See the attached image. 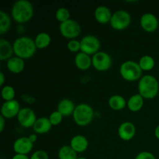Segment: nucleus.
Here are the masks:
<instances>
[{
    "instance_id": "25",
    "label": "nucleus",
    "mask_w": 159,
    "mask_h": 159,
    "mask_svg": "<svg viewBox=\"0 0 159 159\" xmlns=\"http://www.w3.org/2000/svg\"><path fill=\"white\" fill-rule=\"evenodd\" d=\"M59 159H77V152L70 145H64L58 151Z\"/></svg>"
},
{
    "instance_id": "24",
    "label": "nucleus",
    "mask_w": 159,
    "mask_h": 159,
    "mask_svg": "<svg viewBox=\"0 0 159 159\" xmlns=\"http://www.w3.org/2000/svg\"><path fill=\"white\" fill-rule=\"evenodd\" d=\"M51 36L48 33L45 32H41L38 34L34 39V42H35L37 48H39V49H43V48L48 47L51 43Z\"/></svg>"
},
{
    "instance_id": "5",
    "label": "nucleus",
    "mask_w": 159,
    "mask_h": 159,
    "mask_svg": "<svg viewBox=\"0 0 159 159\" xmlns=\"http://www.w3.org/2000/svg\"><path fill=\"white\" fill-rule=\"evenodd\" d=\"M142 69L140 67L139 64L134 61H126L120 68V73L124 79L128 82L141 79L142 77Z\"/></svg>"
},
{
    "instance_id": "1",
    "label": "nucleus",
    "mask_w": 159,
    "mask_h": 159,
    "mask_svg": "<svg viewBox=\"0 0 159 159\" xmlns=\"http://www.w3.org/2000/svg\"><path fill=\"white\" fill-rule=\"evenodd\" d=\"M34 6L28 0H17L12 5L11 9L12 17L19 23H26L33 18Z\"/></svg>"
},
{
    "instance_id": "20",
    "label": "nucleus",
    "mask_w": 159,
    "mask_h": 159,
    "mask_svg": "<svg viewBox=\"0 0 159 159\" xmlns=\"http://www.w3.org/2000/svg\"><path fill=\"white\" fill-rule=\"evenodd\" d=\"M75 107L72 100L69 99H63L58 102L57 111L63 116H68L73 115Z\"/></svg>"
},
{
    "instance_id": "22",
    "label": "nucleus",
    "mask_w": 159,
    "mask_h": 159,
    "mask_svg": "<svg viewBox=\"0 0 159 159\" xmlns=\"http://www.w3.org/2000/svg\"><path fill=\"white\" fill-rule=\"evenodd\" d=\"M144 106V98L138 93L130 96L127 102V107L130 111L138 112Z\"/></svg>"
},
{
    "instance_id": "23",
    "label": "nucleus",
    "mask_w": 159,
    "mask_h": 159,
    "mask_svg": "<svg viewBox=\"0 0 159 159\" xmlns=\"http://www.w3.org/2000/svg\"><path fill=\"white\" fill-rule=\"evenodd\" d=\"M108 104L110 108L113 110H121L127 106L125 98L120 95H113L109 99Z\"/></svg>"
},
{
    "instance_id": "12",
    "label": "nucleus",
    "mask_w": 159,
    "mask_h": 159,
    "mask_svg": "<svg viewBox=\"0 0 159 159\" xmlns=\"http://www.w3.org/2000/svg\"><path fill=\"white\" fill-rule=\"evenodd\" d=\"M21 110L19 102L16 99L11 101H5L1 107V115L6 119H12L17 116Z\"/></svg>"
},
{
    "instance_id": "32",
    "label": "nucleus",
    "mask_w": 159,
    "mask_h": 159,
    "mask_svg": "<svg viewBox=\"0 0 159 159\" xmlns=\"http://www.w3.org/2000/svg\"><path fill=\"white\" fill-rule=\"evenodd\" d=\"M30 159H49V156L45 151L37 150L31 155Z\"/></svg>"
},
{
    "instance_id": "26",
    "label": "nucleus",
    "mask_w": 159,
    "mask_h": 159,
    "mask_svg": "<svg viewBox=\"0 0 159 159\" xmlns=\"http://www.w3.org/2000/svg\"><path fill=\"white\" fill-rule=\"evenodd\" d=\"M11 26V18L7 12L5 11H0V34H6L9 31Z\"/></svg>"
},
{
    "instance_id": "11",
    "label": "nucleus",
    "mask_w": 159,
    "mask_h": 159,
    "mask_svg": "<svg viewBox=\"0 0 159 159\" xmlns=\"http://www.w3.org/2000/svg\"><path fill=\"white\" fill-rule=\"evenodd\" d=\"M140 24L146 32L153 33L158 29L159 23L155 15L151 12H145L141 16Z\"/></svg>"
},
{
    "instance_id": "38",
    "label": "nucleus",
    "mask_w": 159,
    "mask_h": 159,
    "mask_svg": "<svg viewBox=\"0 0 159 159\" xmlns=\"http://www.w3.org/2000/svg\"><path fill=\"white\" fill-rule=\"evenodd\" d=\"M155 137H156L157 139L159 140V125L157 126L156 128H155Z\"/></svg>"
},
{
    "instance_id": "15",
    "label": "nucleus",
    "mask_w": 159,
    "mask_h": 159,
    "mask_svg": "<svg viewBox=\"0 0 159 159\" xmlns=\"http://www.w3.org/2000/svg\"><path fill=\"white\" fill-rule=\"evenodd\" d=\"M70 146L77 153H82L87 150L89 147V141L85 136L81 134L75 135L70 141Z\"/></svg>"
},
{
    "instance_id": "2",
    "label": "nucleus",
    "mask_w": 159,
    "mask_h": 159,
    "mask_svg": "<svg viewBox=\"0 0 159 159\" xmlns=\"http://www.w3.org/2000/svg\"><path fill=\"white\" fill-rule=\"evenodd\" d=\"M12 45H13V51L16 56L23 60L32 57L37 51V46L34 40L26 36H23L16 38Z\"/></svg>"
},
{
    "instance_id": "36",
    "label": "nucleus",
    "mask_w": 159,
    "mask_h": 159,
    "mask_svg": "<svg viewBox=\"0 0 159 159\" xmlns=\"http://www.w3.org/2000/svg\"><path fill=\"white\" fill-rule=\"evenodd\" d=\"M28 138H30V141H32V142L34 143V144L36 142V141H37V134H30L29 137H28Z\"/></svg>"
},
{
    "instance_id": "6",
    "label": "nucleus",
    "mask_w": 159,
    "mask_h": 159,
    "mask_svg": "<svg viewBox=\"0 0 159 159\" xmlns=\"http://www.w3.org/2000/svg\"><path fill=\"white\" fill-rule=\"evenodd\" d=\"M131 22V16L127 11L117 10L113 12L110 20V25L116 30H122L128 27Z\"/></svg>"
},
{
    "instance_id": "19",
    "label": "nucleus",
    "mask_w": 159,
    "mask_h": 159,
    "mask_svg": "<svg viewBox=\"0 0 159 159\" xmlns=\"http://www.w3.org/2000/svg\"><path fill=\"white\" fill-rule=\"evenodd\" d=\"M6 66L9 71L18 74L23 71L25 68L24 60L17 56H12L6 61Z\"/></svg>"
},
{
    "instance_id": "7",
    "label": "nucleus",
    "mask_w": 159,
    "mask_h": 159,
    "mask_svg": "<svg viewBox=\"0 0 159 159\" xmlns=\"http://www.w3.org/2000/svg\"><path fill=\"white\" fill-rule=\"evenodd\" d=\"M59 30L64 37L73 40L80 35L82 28L77 21L70 19L68 21L61 23L59 26Z\"/></svg>"
},
{
    "instance_id": "30",
    "label": "nucleus",
    "mask_w": 159,
    "mask_h": 159,
    "mask_svg": "<svg viewBox=\"0 0 159 159\" xmlns=\"http://www.w3.org/2000/svg\"><path fill=\"white\" fill-rule=\"evenodd\" d=\"M48 118H49L50 122L51 123L52 126H57L59 125L61 123L62 119H63V116L57 110H56V111L52 112L50 114Z\"/></svg>"
},
{
    "instance_id": "9",
    "label": "nucleus",
    "mask_w": 159,
    "mask_h": 159,
    "mask_svg": "<svg viewBox=\"0 0 159 159\" xmlns=\"http://www.w3.org/2000/svg\"><path fill=\"white\" fill-rule=\"evenodd\" d=\"M92 63L97 71H104L110 69L112 66L113 60L111 56L104 51H99L92 57Z\"/></svg>"
},
{
    "instance_id": "8",
    "label": "nucleus",
    "mask_w": 159,
    "mask_h": 159,
    "mask_svg": "<svg viewBox=\"0 0 159 159\" xmlns=\"http://www.w3.org/2000/svg\"><path fill=\"white\" fill-rule=\"evenodd\" d=\"M81 51L89 55H94L99 52L101 43L99 38L94 35H86L80 40Z\"/></svg>"
},
{
    "instance_id": "40",
    "label": "nucleus",
    "mask_w": 159,
    "mask_h": 159,
    "mask_svg": "<svg viewBox=\"0 0 159 159\" xmlns=\"http://www.w3.org/2000/svg\"><path fill=\"white\" fill-rule=\"evenodd\" d=\"M158 95H159V93H158Z\"/></svg>"
},
{
    "instance_id": "16",
    "label": "nucleus",
    "mask_w": 159,
    "mask_h": 159,
    "mask_svg": "<svg viewBox=\"0 0 159 159\" xmlns=\"http://www.w3.org/2000/svg\"><path fill=\"white\" fill-rule=\"evenodd\" d=\"M111 11L108 7L105 6H99L96 9L94 12V16L96 21L99 23H110L112 18Z\"/></svg>"
},
{
    "instance_id": "17",
    "label": "nucleus",
    "mask_w": 159,
    "mask_h": 159,
    "mask_svg": "<svg viewBox=\"0 0 159 159\" xmlns=\"http://www.w3.org/2000/svg\"><path fill=\"white\" fill-rule=\"evenodd\" d=\"M52 127V124L50 122L48 117L42 116V117L37 118L34 124L33 129L36 134H43L48 133Z\"/></svg>"
},
{
    "instance_id": "28",
    "label": "nucleus",
    "mask_w": 159,
    "mask_h": 159,
    "mask_svg": "<svg viewBox=\"0 0 159 159\" xmlns=\"http://www.w3.org/2000/svg\"><path fill=\"white\" fill-rule=\"evenodd\" d=\"M2 97L5 101L13 100L15 98V89L11 85H5L2 88Z\"/></svg>"
},
{
    "instance_id": "18",
    "label": "nucleus",
    "mask_w": 159,
    "mask_h": 159,
    "mask_svg": "<svg viewBox=\"0 0 159 159\" xmlns=\"http://www.w3.org/2000/svg\"><path fill=\"white\" fill-rule=\"evenodd\" d=\"M75 64L79 69L85 71V70H88L91 67V65H93L92 57L89 54L80 51L75 57Z\"/></svg>"
},
{
    "instance_id": "34",
    "label": "nucleus",
    "mask_w": 159,
    "mask_h": 159,
    "mask_svg": "<svg viewBox=\"0 0 159 159\" xmlns=\"http://www.w3.org/2000/svg\"><path fill=\"white\" fill-rule=\"evenodd\" d=\"M12 159H30L26 155H21V154H16L12 156Z\"/></svg>"
},
{
    "instance_id": "4",
    "label": "nucleus",
    "mask_w": 159,
    "mask_h": 159,
    "mask_svg": "<svg viewBox=\"0 0 159 159\" xmlns=\"http://www.w3.org/2000/svg\"><path fill=\"white\" fill-rule=\"evenodd\" d=\"M73 120L77 125L85 127L92 122L94 116V110L87 103H80L77 105L73 113Z\"/></svg>"
},
{
    "instance_id": "27",
    "label": "nucleus",
    "mask_w": 159,
    "mask_h": 159,
    "mask_svg": "<svg viewBox=\"0 0 159 159\" xmlns=\"http://www.w3.org/2000/svg\"><path fill=\"white\" fill-rule=\"evenodd\" d=\"M138 64L142 71H151L155 67V61L152 56L144 55L140 58Z\"/></svg>"
},
{
    "instance_id": "29",
    "label": "nucleus",
    "mask_w": 159,
    "mask_h": 159,
    "mask_svg": "<svg viewBox=\"0 0 159 159\" xmlns=\"http://www.w3.org/2000/svg\"><path fill=\"white\" fill-rule=\"evenodd\" d=\"M70 14L69 10L68 9L65 7H61L56 11L55 16L56 19L58 20L59 22H61V23H64V22L68 21V20H70Z\"/></svg>"
},
{
    "instance_id": "31",
    "label": "nucleus",
    "mask_w": 159,
    "mask_h": 159,
    "mask_svg": "<svg viewBox=\"0 0 159 159\" xmlns=\"http://www.w3.org/2000/svg\"><path fill=\"white\" fill-rule=\"evenodd\" d=\"M67 48L71 52L77 53L81 51V43L80 41L75 40V39L70 40L67 43Z\"/></svg>"
},
{
    "instance_id": "39",
    "label": "nucleus",
    "mask_w": 159,
    "mask_h": 159,
    "mask_svg": "<svg viewBox=\"0 0 159 159\" xmlns=\"http://www.w3.org/2000/svg\"><path fill=\"white\" fill-rule=\"evenodd\" d=\"M77 159H87V158H84V157H78Z\"/></svg>"
},
{
    "instance_id": "14",
    "label": "nucleus",
    "mask_w": 159,
    "mask_h": 159,
    "mask_svg": "<svg viewBox=\"0 0 159 159\" xmlns=\"http://www.w3.org/2000/svg\"><path fill=\"white\" fill-rule=\"evenodd\" d=\"M117 133L120 139L124 141H130L136 134V127L134 124L129 121L122 123L118 127Z\"/></svg>"
},
{
    "instance_id": "10",
    "label": "nucleus",
    "mask_w": 159,
    "mask_h": 159,
    "mask_svg": "<svg viewBox=\"0 0 159 159\" xmlns=\"http://www.w3.org/2000/svg\"><path fill=\"white\" fill-rule=\"evenodd\" d=\"M17 120L20 123V125L26 128L34 127L37 116H36L35 112L30 107H24L22 108L17 115Z\"/></svg>"
},
{
    "instance_id": "37",
    "label": "nucleus",
    "mask_w": 159,
    "mask_h": 159,
    "mask_svg": "<svg viewBox=\"0 0 159 159\" xmlns=\"http://www.w3.org/2000/svg\"><path fill=\"white\" fill-rule=\"evenodd\" d=\"M5 82V75L2 71L0 72V85L3 87V84Z\"/></svg>"
},
{
    "instance_id": "13",
    "label": "nucleus",
    "mask_w": 159,
    "mask_h": 159,
    "mask_svg": "<svg viewBox=\"0 0 159 159\" xmlns=\"http://www.w3.org/2000/svg\"><path fill=\"white\" fill-rule=\"evenodd\" d=\"M34 148V143L28 137H21L14 141L13 150L16 154L27 155Z\"/></svg>"
},
{
    "instance_id": "33",
    "label": "nucleus",
    "mask_w": 159,
    "mask_h": 159,
    "mask_svg": "<svg viewBox=\"0 0 159 159\" xmlns=\"http://www.w3.org/2000/svg\"><path fill=\"white\" fill-rule=\"evenodd\" d=\"M135 159H156L155 156L149 152H141L137 155Z\"/></svg>"
},
{
    "instance_id": "21",
    "label": "nucleus",
    "mask_w": 159,
    "mask_h": 159,
    "mask_svg": "<svg viewBox=\"0 0 159 159\" xmlns=\"http://www.w3.org/2000/svg\"><path fill=\"white\" fill-rule=\"evenodd\" d=\"M14 54L13 45L4 38L0 39V59L1 61H8Z\"/></svg>"
},
{
    "instance_id": "35",
    "label": "nucleus",
    "mask_w": 159,
    "mask_h": 159,
    "mask_svg": "<svg viewBox=\"0 0 159 159\" xmlns=\"http://www.w3.org/2000/svg\"><path fill=\"white\" fill-rule=\"evenodd\" d=\"M5 119L6 118L0 115V131L1 132H2L5 128Z\"/></svg>"
},
{
    "instance_id": "3",
    "label": "nucleus",
    "mask_w": 159,
    "mask_h": 159,
    "mask_svg": "<svg viewBox=\"0 0 159 159\" xmlns=\"http://www.w3.org/2000/svg\"><path fill=\"white\" fill-rule=\"evenodd\" d=\"M159 93V83L155 76L145 75L138 82V93L144 99H154Z\"/></svg>"
}]
</instances>
